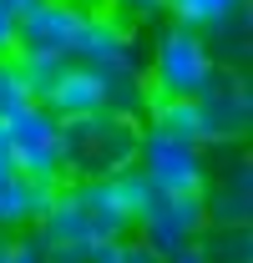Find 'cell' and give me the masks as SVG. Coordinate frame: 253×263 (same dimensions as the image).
Here are the masks:
<instances>
[{
  "label": "cell",
  "mask_w": 253,
  "mask_h": 263,
  "mask_svg": "<svg viewBox=\"0 0 253 263\" xmlns=\"http://www.w3.org/2000/svg\"><path fill=\"white\" fill-rule=\"evenodd\" d=\"M203 111V147H243L253 127V97L243 71H218L213 86L197 97Z\"/></svg>",
  "instance_id": "9"
},
{
  "label": "cell",
  "mask_w": 253,
  "mask_h": 263,
  "mask_svg": "<svg viewBox=\"0 0 253 263\" xmlns=\"http://www.w3.org/2000/svg\"><path fill=\"white\" fill-rule=\"evenodd\" d=\"M56 187H41L31 177H21L15 162L0 152V233H21V228H35V218L46 213Z\"/></svg>",
  "instance_id": "12"
},
{
  "label": "cell",
  "mask_w": 253,
  "mask_h": 263,
  "mask_svg": "<svg viewBox=\"0 0 253 263\" xmlns=\"http://www.w3.org/2000/svg\"><path fill=\"white\" fill-rule=\"evenodd\" d=\"M208 147L177 142L167 132L142 127V147H137V177L147 182L152 197H203L208 193Z\"/></svg>",
  "instance_id": "5"
},
{
  "label": "cell",
  "mask_w": 253,
  "mask_h": 263,
  "mask_svg": "<svg viewBox=\"0 0 253 263\" xmlns=\"http://www.w3.org/2000/svg\"><path fill=\"white\" fill-rule=\"evenodd\" d=\"M0 152H5V122H0Z\"/></svg>",
  "instance_id": "25"
},
{
  "label": "cell",
  "mask_w": 253,
  "mask_h": 263,
  "mask_svg": "<svg viewBox=\"0 0 253 263\" xmlns=\"http://www.w3.org/2000/svg\"><path fill=\"white\" fill-rule=\"evenodd\" d=\"M117 263H162L147 243H137V238H122L117 243Z\"/></svg>",
  "instance_id": "21"
},
{
  "label": "cell",
  "mask_w": 253,
  "mask_h": 263,
  "mask_svg": "<svg viewBox=\"0 0 253 263\" xmlns=\"http://www.w3.org/2000/svg\"><path fill=\"white\" fill-rule=\"evenodd\" d=\"M208 263H253V238L248 228H208L197 238Z\"/></svg>",
  "instance_id": "15"
},
{
  "label": "cell",
  "mask_w": 253,
  "mask_h": 263,
  "mask_svg": "<svg viewBox=\"0 0 253 263\" xmlns=\"http://www.w3.org/2000/svg\"><path fill=\"white\" fill-rule=\"evenodd\" d=\"M218 76V61L208 51L203 31H188L177 21H167L152 35V56H147V91L167 101H197Z\"/></svg>",
  "instance_id": "3"
},
{
  "label": "cell",
  "mask_w": 253,
  "mask_h": 263,
  "mask_svg": "<svg viewBox=\"0 0 253 263\" xmlns=\"http://www.w3.org/2000/svg\"><path fill=\"white\" fill-rule=\"evenodd\" d=\"M15 66H21V81H26V91H31V101H46L51 97V86L66 76V66L61 56H15Z\"/></svg>",
  "instance_id": "17"
},
{
  "label": "cell",
  "mask_w": 253,
  "mask_h": 263,
  "mask_svg": "<svg viewBox=\"0 0 253 263\" xmlns=\"http://www.w3.org/2000/svg\"><path fill=\"white\" fill-rule=\"evenodd\" d=\"M162 263H208V258H203V248H188V253H172V258H162Z\"/></svg>",
  "instance_id": "24"
},
{
  "label": "cell",
  "mask_w": 253,
  "mask_h": 263,
  "mask_svg": "<svg viewBox=\"0 0 253 263\" xmlns=\"http://www.w3.org/2000/svg\"><path fill=\"white\" fill-rule=\"evenodd\" d=\"M248 5H238L233 15H223L213 31H203V41H208V51H213V61H218V71H243L248 66Z\"/></svg>",
  "instance_id": "13"
},
{
  "label": "cell",
  "mask_w": 253,
  "mask_h": 263,
  "mask_svg": "<svg viewBox=\"0 0 253 263\" xmlns=\"http://www.w3.org/2000/svg\"><path fill=\"white\" fill-rule=\"evenodd\" d=\"M41 106H51L61 122L96 117V111H106V76L92 71V66H81V61H71V66H66V76L51 86V97L41 101Z\"/></svg>",
  "instance_id": "11"
},
{
  "label": "cell",
  "mask_w": 253,
  "mask_h": 263,
  "mask_svg": "<svg viewBox=\"0 0 253 263\" xmlns=\"http://www.w3.org/2000/svg\"><path fill=\"white\" fill-rule=\"evenodd\" d=\"M147 197L152 193L137 177V167L117 177H96V182H61L46 213L35 218V238L46 243L51 258H81L96 243L132 238V223Z\"/></svg>",
  "instance_id": "1"
},
{
  "label": "cell",
  "mask_w": 253,
  "mask_h": 263,
  "mask_svg": "<svg viewBox=\"0 0 253 263\" xmlns=\"http://www.w3.org/2000/svg\"><path fill=\"white\" fill-rule=\"evenodd\" d=\"M203 233H208L203 197H147L142 213H137V223H132V238L147 243L157 258H172V253L197 248Z\"/></svg>",
  "instance_id": "7"
},
{
  "label": "cell",
  "mask_w": 253,
  "mask_h": 263,
  "mask_svg": "<svg viewBox=\"0 0 253 263\" xmlns=\"http://www.w3.org/2000/svg\"><path fill=\"white\" fill-rule=\"evenodd\" d=\"M86 5L81 0H41L15 21V56H61L76 61V41L86 31Z\"/></svg>",
  "instance_id": "8"
},
{
  "label": "cell",
  "mask_w": 253,
  "mask_h": 263,
  "mask_svg": "<svg viewBox=\"0 0 253 263\" xmlns=\"http://www.w3.org/2000/svg\"><path fill=\"white\" fill-rule=\"evenodd\" d=\"M228 157L223 167L208 172V193H203V208H208V228H248L253 218V167L238 147H223Z\"/></svg>",
  "instance_id": "10"
},
{
  "label": "cell",
  "mask_w": 253,
  "mask_h": 263,
  "mask_svg": "<svg viewBox=\"0 0 253 263\" xmlns=\"http://www.w3.org/2000/svg\"><path fill=\"white\" fill-rule=\"evenodd\" d=\"M5 56H15V15L0 5V61Z\"/></svg>",
  "instance_id": "22"
},
{
  "label": "cell",
  "mask_w": 253,
  "mask_h": 263,
  "mask_svg": "<svg viewBox=\"0 0 253 263\" xmlns=\"http://www.w3.org/2000/svg\"><path fill=\"white\" fill-rule=\"evenodd\" d=\"M76 61L101 71V76H147V51L132 21H122L117 10H92L86 31L76 41Z\"/></svg>",
  "instance_id": "6"
},
{
  "label": "cell",
  "mask_w": 253,
  "mask_h": 263,
  "mask_svg": "<svg viewBox=\"0 0 253 263\" xmlns=\"http://www.w3.org/2000/svg\"><path fill=\"white\" fill-rule=\"evenodd\" d=\"M0 263H51V253L35 238V228H21V233H0Z\"/></svg>",
  "instance_id": "18"
},
{
  "label": "cell",
  "mask_w": 253,
  "mask_h": 263,
  "mask_svg": "<svg viewBox=\"0 0 253 263\" xmlns=\"http://www.w3.org/2000/svg\"><path fill=\"white\" fill-rule=\"evenodd\" d=\"M112 5H117L122 21H157V15H167V0H112Z\"/></svg>",
  "instance_id": "20"
},
{
  "label": "cell",
  "mask_w": 253,
  "mask_h": 263,
  "mask_svg": "<svg viewBox=\"0 0 253 263\" xmlns=\"http://www.w3.org/2000/svg\"><path fill=\"white\" fill-rule=\"evenodd\" d=\"M26 101H31V91H26V81H21V66H15V56H5V61H0V122L15 117Z\"/></svg>",
  "instance_id": "19"
},
{
  "label": "cell",
  "mask_w": 253,
  "mask_h": 263,
  "mask_svg": "<svg viewBox=\"0 0 253 263\" xmlns=\"http://www.w3.org/2000/svg\"><path fill=\"white\" fill-rule=\"evenodd\" d=\"M0 5H5V10H10V15H15V21H21V15H26V10H31V5H41V0H0Z\"/></svg>",
  "instance_id": "23"
},
{
  "label": "cell",
  "mask_w": 253,
  "mask_h": 263,
  "mask_svg": "<svg viewBox=\"0 0 253 263\" xmlns=\"http://www.w3.org/2000/svg\"><path fill=\"white\" fill-rule=\"evenodd\" d=\"M51 263H81V258H51Z\"/></svg>",
  "instance_id": "26"
},
{
  "label": "cell",
  "mask_w": 253,
  "mask_h": 263,
  "mask_svg": "<svg viewBox=\"0 0 253 263\" xmlns=\"http://www.w3.org/2000/svg\"><path fill=\"white\" fill-rule=\"evenodd\" d=\"M147 127H152V132H167V137H177V142L203 147V111H197V101L152 97V101H147Z\"/></svg>",
  "instance_id": "14"
},
{
  "label": "cell",
  "mask_w": 253,
  "mask_h": 263,
  "mask_svg": "<svg viewBox=\"0 0 253 263\" xmlns=\"http://www.w3.org/2000/svg\"><path fill=\"white\" fill-rule=\"evenodd\" d=\"M238 5H248V0H167V15L177 26H188V31H213L223 15H233Z\"/></svg>",
  "instance_id": "16"
},
{
  "label": "cell",
  "mask_w": 253,
  "mask_h": 263,
  "mask_svg": "<svg viewBox=\"0 0 253 263\" xmlns=\"http://www.w3.org/2000/svg\"><path fill=\"white\" fill-rule=\"evenodd\" d=\"M142 147V122L96 111L81 122H66V182H96V177H117L137 167Z\"/></svg>",
  "instance_id": "2"
},
{
  "label": "cell",
  "mask_w": 253,
  "mask_h": 263,
  "mask_svg": "<svg viewBox=\"0 0 253 263\" xmlns=\"http://www.w3.org/2000/svg\"><path fill=\"white\" fill-rule=\"evenodd\" d=\"M5 157L15 162L21 177H31L41 187H61L66 182V122L51 106L26 101L15 117H5Z\"/></svg>",
  "instance_id": "4"
}]
</instances>
